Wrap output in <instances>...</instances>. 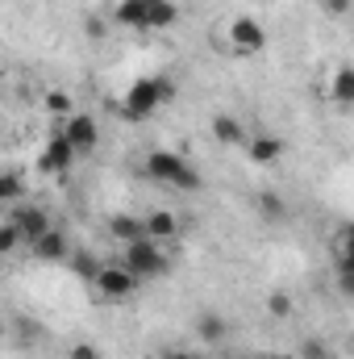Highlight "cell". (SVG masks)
<instances>
[{
	"instance_id": "cell-1",
	"label": "cell",
	"mask_w": 354,
	"mask_h": 359,
	"mask_svg": "<svg viewBox=\"0 0 354 359\" xmlns=\"http://www.w3.org/2000/svg\"><path fill=\"white\" fill-rule=\"evenodd\" d=\"M171 96H176V84H171L167 76L134 80L129 92H125V100H121V117H125V121H146V117H155V109L167 104Z\"/></svg>"
},
{
	"instance_id": "cell-2",
	"label": "cell",
	"mask_w": 354,
	"mask_h": 359,
	"mask_svg": "<svg viewBox=\"0 0 354 359\" xmlns=\"http://www.w3.org/2000/svg\"><path fill=\"white\" fill-rule=\"evenodd\" d=\"M146 176L155 180V184L179 188V192H196V188L204 184L200 172H196L183 155H176V151H150V155H146Z\"/></svg>"
},
{
	"instance_id": "cell-3",
	"label": "cell",
	"mask_w": 354,
	"mask_h": 359,
	"mask_svg": "<svg viewBox=\"0 0 354 359\" xmlns=\"http://www.w3.org/2000/svg\"><path fill=\"white\" fill-rule=\"evenodd\" d=\"M121 264L134 271L138 280H150V276L171 271V259L163 255V243H155V238H138V243L121 247Z\"/></svg>"
},
{
	"instance_id": "cell-4",
	"label": "cell",
	"mask_w": 354,
	"mask_h": 359,
	"mask_svg": "<svg viewBox=\"0 0 354 359\" xmlns=\"http://www.w3.org/2000/svg\"><path fill=\"white\" fill-rule=\"evenodd\" d=\"M267 42H271V34H267V25H259L255 17H234L229 21V50L234 55H263Z\"/></svg>"
},
{
	"instance_id": "cell-5",
	"label": "cell",
	"mask_w": 354,
	"mask_h": 359,
	"mask_svg": "<svg viewBox=\"0 0 354 359\" xmlns=\"http://www.w3.org/2000/svg\"><path fill=\"white\" fill-rule=\"evenodd\" d=\"M92 284H96V292H100V297H108V301H125V297H134V288H138L142 280L125 268V264H104L100 276H96Z\"/></svg>"
},
{
	"instance_id": "cell-6",
	"label": "cell",
	"mask_w": 354,
	"mask_h": 359,
	"mask_svg": "<svg viewBox=\"0 0 354 359\" xmlns=\"http://www.w3.org/2000/svg\"><path fill=\"white\" fill-rule=\"evenodd\" d=\"M76 147L67 142V134L59 130V134H50V142L42 147V155H38V172H46V176H67L71 172V163H76Z\"/></svg>"
},
{
	"instance_id": "cell-7",
	"label": "cell",
	"mask_w": 354,
	"mask_h": 359,
	"mask_svg": "<svg viewBox=\"0 0 354 359\" xmlns=\"http://www.w3.org/2000/svg\"><path fill=\"white\" fill-rule=\"evenodd\" d=\"M63 134H67V142H71L80 155H92V151L100 147V121H96L92 113H71V117L63 121Z\"/></svg>"
},
{
	"instance_id": "cell-8",
	"label": "cell",
	"mask_w": 354,
	"mask_h": 359,
	"mask_svg": "<svg viewBox=\"0 0 354 359\" xmlns=\"http://www.w3.org/2000/svg\"><path fill=\"white\" fill-rule=\"evenodd\" d=\"M8 217L21 226V234H25V243H29V247H34L42 234H50V230H55V226H50V213H46L42 205H21V209L13 205V209H8Z\"/></svg>"
},
{
	"instance_id": "cell-9",
	"label": "cell",
	"mask_w": 354,
	"mask_h": 359,
	"mask_svg": "<svg viewBox=\"0 0 354 359\" xmlns=\"http://www.w3.org/2000/svg\"><path fill=\"white\" fill-rule=\"evenodd\" d=\"M108 238H113V243H121V247H129V243L146 238V217H134V213H113V217H108Z\"/></svg>"
},
{
	"instance_id": "cell-10",
	"label": "cell",
	"mask_w": 354,
	"mask_h": 359,
	"mask_svg": "<svg viewBox=\"0 0 354 359\" xmlns=\"http://www.w3.org/2000/svg\"><path fill=\"white\" fill-rule=\"evenodd\" d=\"M213 138L221 147H250V134H246V126L234 113H217L213 117Z\"/></svg>"
},
{
	"instance_id": "cell-11",
	"label": "cell",
	"mask_w": 354,
	"mask_h": 359,
	"mask_svg": "<svg viewBox=\"0 0 354 359\" xmlns=\"http://www.w3.org/2000/svg\"><path fill=\"white\" fill-rule=\"evenodd\" d=\"M113 21L125 29H150V0H117Z\"/></svg>"
},
{
	"instance_id": "cell-12",
	"label": "cell",
	"mask_w": 354,
	"mask_h": 359,
	"mask_svg": "<svg viewBox=\"0 0 354 359\" xmlns=\"http://www.w3.org/2000/svg\"><path fill=\"white\" fill-rule=\"evenodd\" d=\"M34 255L46 259V264H67V259H71V243H67L63 230H50V234H42V238L34 243Z\"/></svg>"
},
{
	"instance_id": "cell-13",
	"label": "cell",
	"mask_w": 354,
	"mask_h": 359,
	"mask_svg": "<svg viewBox=\"0 0 354 359\" xmlns=\"http://www.w3.org/2000/svg\"><path fill=\"white\" fill-rule=\"evenodd\" d=\"M225 334H229V326H225V318H221L217 309H204V313L196 318V339H200L204 347H221Z\"/></svg>"
},
{
	"instance_id": "cell-14",
	"label": "cell",
	"mask_w": 354,
	"mask_h": 359,
	"mask_svg": "<svg viewBox=\"0 0 354 359\" xmlns=\"http://www.w3.org/2000/svg\"><path fill=\"white\" fill-rule=\"evenodd\" d=\"M176 234H179V217L176 213H167V209H150V213H146V238H155V243L167 247Z\"/></svg>"
},
{
	"instance_id": "cell-15",
	"label": "cell",
	"mask_w": 354,
	"mask_h": 359,
	"mask_svg": "<svg viewBox=\"0 0 354 359\" xmlns=\"http://www.w3.org/2000/svg\"><path fill=\"white\" fill-rule=\"evenodd\" d=\"M250 159L255 163H275L279 155H283V138L279 134H259V138H250Z\"/></svg>"
},
{
	"instance_id": "cell-16",
	"label": "cell",
	"mask_w": 354,
	"mask_h": 359,
	"mask_svg": "<svg viewBox=\"0 0 354 359\" xmlns=\"http://www.w3.org/2000/svg\"><path fill=\"white\" fill-rule=\"evenodd\" d=\"M330 100L342 104V109L354 104V67H338V72H334V80H330Z\"/></svg>"
},
{
	"instance_id": "cell-17",
	"label": "cell",
	"mask_w": 354,
	"mask_h": 359,
	"mask_svg": "<svg viewBox=\"0 0 354 359\" xmlns=\"http://www.w3.org/2000/svg\"><path fill=\"white\" fill-rule=\"evenodd\" d=\"M179 21L176 0H150V29H171Z\"/></svg>"
},
{
	"instance_id": "cell-18",
	"label": "cell",
	"mask_w": 354,
	"mask_h": 359,
	"mask_svg": "<svg viewBox=\"0 0 354 359\" xmlns=\"http://www.w3.org/2000/svg\"><path fill=\"white\" fill-rule=\"evenodd\" d=\"M259 213H263L267 222H283V217H288V205H283L279 192H263V196H259Z\"/></svg>"
},
{
	"instance_id": "cell-19",
	"label": "cell",
	"mask_w": 354,
	"mask_h": 359,
	"mask_svg": "<svg viewBox=\"0 0 354 359\" xmlns=\"http://www.w3.org/2000/svg\"><path fill=\"white\" fill-rule=\"evenodd\" d=\"M21 243H25V234H21V226H17L13 217H4V226H0V251H4V255H13V251H17Z\"/></svg>"
},
{
	"instance_id": "cell-20",
	"label": "cell",
	"mask_w": 354,
	"mask_h": 359,
	"mask_svg": "<svg viewBox=\"0 0 354 359\" xmlns=\"http://www.w3.org/2000/svg\"><path fill=\"white\" fill-rule=\"evenodd\" d=\"M334 255H338V259H354V222L334 234Z\"/></svg>"
},
{
	"instance_id": "cell-21",
	"label": "cell",
	"mask_w": 354,
	"mask_h": 359,
	"mask_svg": "<svg viewBox=\"0 0 354 359\" xmlns=\"http://www.w3.org/2000/svg\"><path fill=\"white\" fill-rule=\"evenodd\" d=\"M267 313L279 318V322L292 318V297H288V292H271V297H267Z\"/></svg>"
},
{
	"instance_id": "cell-22",
	"label": "cell",
	"mask_w": 354,
	"mask_h": 359,
	"mask_svg": "<svg viewBox=\"0 0 354 359\" xmlns=\"http://www.w3.org/2000/svg\"><path fill=\"white\" fill-rule=\"evenodd\" d=\"M71 268L80 271V276H88V280H96V276H100V268H104V264H96V259H92L88 251H76V255H71Z\"/></svg>"
},
{
	"instance_id": "cell-23",
	"label": "cell",
	"mask_w": 354,
	"mask_h": 359,
	"mask_svg": "<svg viewBox=\"0 0 354 359\" xmlns=\"http://www.w3.org/2000/svg\"><path fill=\"white\" fill-rule=\"evenodd\" d=\"M46 109H50L55 117H71V113H76V104H71L67 92H50V96H46Z\"/></svg>"
},
{
	"instance_id": "cell-24",
	"label": "cell",
	"mask_w": 354,
	"mask_h": 359,
	"mask_svg": "<svg viewBox=\"0 0 354 359\" xmlns=\"http://www.w3.org/2000/svg\"><path fill=\"white\" fill-rule=\"evenodd\" d=\"M0 196H4V205L13 209V201L21 196V176H17V172H8V176L0 180Z\"/></svg>"
},
{
	"instance_id": "cell-25",
	"label": "cell",
	"mask_w": 354,
	"mask_h": 359,
	"mask_svg": "<svg viewBox=\"0 0 354 359\" xmlns=\"http://www.w3.org/2000/svg\"><path fill=\"white\" fill-rule=\"evenodd\" d=\"M67 359H100V347H92V343H76V347L67 351Z\"/></svg>"
},
{
	"instance_id": "cell-26",
	"label": "cell",
	"mask_w": 354,
	"mask_h": 359,
	"mask_svg": "<svg viewBox=\"0 0 354 359\" xmlns=\"http://www.w3.org/2000/svg\"><path fill=\"white\" fill-rule=\"evenodd\" d=\"M325 13H334V17H351V0H325Z\"/></svg>"
},
{
	"instance_id": "cell-27",
	"label": "cell",
	"mask_w": 354,
	"mask_h": 359,
	"mask_svg": "<svg viewBox=\"0 0 354 359\" xmlns=\"http://www.w3.org/2000/svg\"><path fill=\"white\" fill-rule=\"evenodd\" d=\"M84 29H88V38H104V21H100V17H88Z\"/></svg>"
},
{
	"instance_id": "cell-28",
	"label": "cell",
	"mask_w": 354,
	"mask_h": 359,
	"mask_svg": "<svg viewBox=\"0 0 354 359\" xmlns=\"http://www.w3.org/2000/svg\"><path fill=\"white\" fill-rule=\"evenodd\" d=\"M304 359H325V347H321L317 339H309V343H304Z\"/></svg>"
},
{
	"instance_id": "cell-29",
	"label": "cell",
	"mask_w": 354,
	"mask_h": 359,
	"mask_svg": "<svg viewBox=\"0 0 354 359\" xmlns=\"http://www.w3.org/2000/svg\"><path fill=\"white\" fill-rule=\"evenodd\" d=\"M159 359H204V355H196V351H163Z\"/></svg>"
},
{
	"instance_id": "cell-30",
	"label": "cell",
	"mask_w": 354,
	"mask_h": 359,
	"mask_svg": "<svg viewBox=\"0 0 354 359\" xmlns=\"http://www.w3.org/2000/svg\"><path fill=\"white\" fill-rule=\"evenodd\" d=\"M338 288H342L346 297H354V276H338Z\"/></svg>"
},
{
	"instance_id": "cell-31",
	"label": "cell",
	"mask_w": 354,
	"mask_h": 359,
	"mask_svg": "<svg viewBox=\"0 0 354 359\" xmlns=\"http://www.w3.org/2000/svg\"><path fill=\"white\" fill-rule=\"evenodd\" d=\"M338 276H354V259H338Z\"/></svg>"
},
{
	"instance_id": "cell-32",
	"label": "cell",
	"mask_w": 354,
	"mask_h": 359,
	"mask_svg": "<svg viewBox=\"0 0 354 359\" xmlns=\"http://www.w3.org/2000/svg\"><path fill=\"white\" fill-rule=\"evenodd\" d=\"M221 359H234V355H221Z\"/></svg>"
},
{
	"instance_id": "cell-33",
	"label": "cell",
	"mask_w": 354,
	"mask_h": 359,
	"mask_svg": "<svg viewBox=\"0 0 354 359\" xmlns=\"http://www.w3.org/2000/svg\"><path fill=\"white\" fill-rule=\"evenodd\" d=\"M271 359H279V355H271Z\"/></svg>"
}]
</instances>
